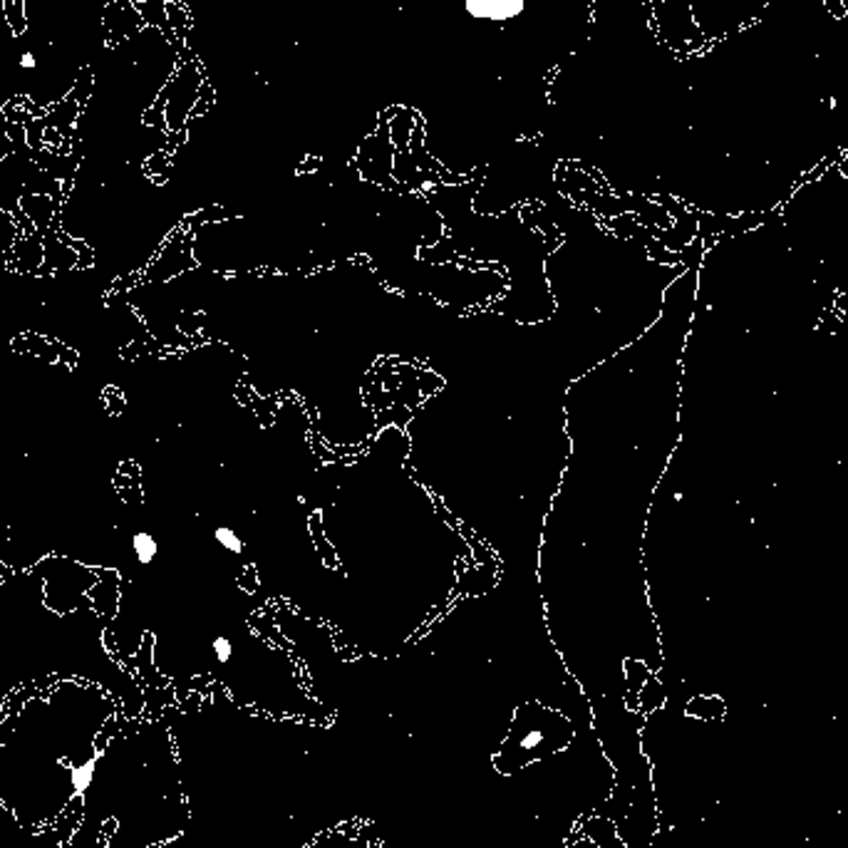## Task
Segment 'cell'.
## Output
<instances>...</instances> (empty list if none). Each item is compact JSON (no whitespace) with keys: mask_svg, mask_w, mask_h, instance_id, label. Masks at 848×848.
<instances>
[{"mask_svg":"<svg viewBox=\"0 0 848 848\" xmlns=\"http://www.w3.org/2000/svg\"><path fill=\"white\" fill-rule=\"evenodd\" d=\"M21 67H25V70H32V67H38V60H35V55H32V53H22Z\"/></svg>","mask_w":848,"mask_h":848,"instance_id":"obj_9","label":"cell"},{"mask_svg":"<svg viewBox=\"0 0 848 848\" xmlns=\"http://www.w3.org/2000/svg\"><path fill=\"white\" fill-rule=\"evenodd\" d=\"M305 848H380V841L363 821H347L315 836Z\"/></svg>","mask_w":848,"mask_h":848,"instance_id":"obj_2","label":"cell"},{"mask_svg":"<svg viewBox=\"0 0 848 848\" xmlns=\"http://www.w3.org/2000/svg\"><path fill=\"white\" fill-rule=\"evenodd\" d=\"M211 650H214V658L219 660L221 665H226V662L233 658V643H231L229 638H223V635H219V638L211 643Z\"/></svg>","mask_w":848,"mask_h":848,"instance_id":"obj_7","label":"cell"},{"mask_svg":"<svg viewBox=\"0 0 848 848\" xmlns=\"http://www.w3.org/2000/svg\"><path fill=\"white\" fill-rule=\"evenodd\" d=\"M214 536H216V541H219L226 551H231V554H241L243 551V541L229 526H219V529L214 531Z\"/></svg>","mask_w":848,"mask_h":848,"instance_id":"obj_6","label":"cell"},{"mask_svg":"<svg viewBox=\"0 0 848 848\" xmlns=\"http://www.w3.org/2000/svg\"><path fill=\"white\" fill-rule=\"evenodd\" d=\"M132 548H135V555L139 564H152L159 554V544L154 536L149 534V531H136L135 538H132Z\"/></svg>","mask_w":848,"mask_h":848,"instance_id":"obj_5","label":"cell"},{"mask_svg":"<svg viewBox=\"0 0 848 848\" xmlns=\"http://www.w3.org/2000/svg\"><path fill=\"white\" fill-rule=\"evenodd\" d=\"M565 848H603V846L598 844L596 838H590L588 834H581V836L573 838V841H571Z\"/></svg>","mask_w":848,"mask_h":848,"instance_id":"obj_8","label":"cell"},{"mask_svg":"<svg viewBox=\"0 0 848 848\" xmlns=\"http://www.w3.org/2000/svg\"><path fill=\"white\" fill-rule=\"evenodd\" d=\"M724 702L712 695H700L687 704V714L697 717V720H722L724 717Z\"/></svg>","mask_w":848,"mask_h":848,"instance_id":"obj_4","label":"cell"},{"mask_svg":"<svg viewBox=\"0 0 848 848\" xmlns=\"http://www.w3.org/2000/svg\"><path fill=\"white\" fill-rule=\"evenodd\" d=\"M571 739H573V727L565 714L544 707L538 702H529L513 714L509 734L499 747V752L494 754V766L502 774H516L526 766L564 752Z\"/></svg>","mask_w":848,"mask_h":848,"instance_id":"obj_1","label":"cell"},{"mask_svg":"<svg viewBox=\"0 0 848 848\" xmlns=\"http://www.w3.org/2000/svg\"><path fill=\"white\" fill-rule=\"evenodd\" d=\"M464 11L474 21L509 22L526 11V0H464Z\"/></svg>","mask_w":848,"mask_h":848,"instance_id":"obj_3","label":"cell"}]
</instances>
